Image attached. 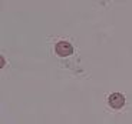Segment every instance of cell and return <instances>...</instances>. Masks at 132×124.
Listing matches in <instances>:
<instances>
[{
	"instance_id": "1",
	"label": "cell",
	"mask_w": 132,
	"mask_h": 124,
	"mask_svg": "<svg viewBox=\"0 0 132 124\" xmlns=\"http://www.w3.org/2000/svg\"><path fill=\"white\" fill-rule=\"evenodd\" d=\"M55 51L60 57H68V56H70L73 53V46L69 42H59L55 46Z\"/></svg>"
},
{
	"instance_id": "2",
	"label": "cell",
	"mask_w": 132,
	"mask_h": 124,
	"mask_svg": "<svg viewBox=\"0 0 132 124\" xmlns=\"http://www.w3.org/2000/svg\"><path fill=\"white\" fill-rule=\"evenodd\" d=\"M109 106L112 108H115V110H118V108H122L123 104H125V97H123L121 93H113V94L109 96V100H108Z\"/></svg>"
}]
</instances>
